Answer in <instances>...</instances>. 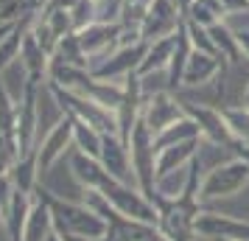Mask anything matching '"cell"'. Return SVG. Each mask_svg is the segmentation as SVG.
Listing matches in <instances>:
<instances>
[{"instance_id":"cell-1","label":"cell","mask_w":249,"mask_h":241,"mask_svg":"<svg viewBox=\"0 0 249 241\" xmlns=\"http://www.w3.org/2000/svg\"><path fill=\"white\" fill-rule=\"evenodd\" d=\"M39 191L42 196L48 199V205H51V216H53V230H56L59 236H87V239H101L104 233H107V222H104L90 205H84V202H70V199H62L56 196L53 191H48L39 185Z\"/></svg>"},{"instance_id":"cell-2","label":"cell","mask_w":249,"mask_h":241,"mask_svg":"<svg viewBox=\"0 0 249 241\" xmlns=\"http://www.w3.org/2000/svg\"><path fill=\"white\" fill-rule=\"evenodd\" d=\"M249 185V166L241 160L238 154H230L227 160L215 163L210 171L199 180V191L196 199L199 202H213V199H230V196L241 194Z\"/></svg>"},{"instance_id":"cell-3","label":"cell","mask_w":249,"mask_h":241,"mask_svg":"<svg viewBox=\"0 0 249 241\" xmlns=\"http://www.w3.org/2000/svg\"><path fill=\"white\" fill-rule=\"evenodd\" d=\"M129 154H132V171L135 183L143 194L154 202V183H157V149H154V132L146 127V121L140 118L132 129L129 140Z\"/></svg>"},{"instance_id":"cell-4","label":"cell","mask_w":249,"mask_h":241,"mask_svg":"<svg viewBox=\"0 0 249 241\" xmlns=\"http://www.w3.org/2000/svg\"><path fill=\"white\" fill-rule=\"evenodd\" d=\"M76 37H79L84 56H87V70H95L121 48V23L118 20L115 23L95 20V23L84 25L81 31H76Z\"/></svg>"},{"instance_id":"cell-5","label":"cell","mask_w":249,"mask_h":241,"mask_svg":"<svg viewBox=\"0 0 249 241\" xmlns=\"http://www.w3.org/2000/svg\"><path fill=\"white\" fill-rule=\"evenodd\" d=\"M182 101V110L185 115H191L193 121L199 124V132L207 143H215V146H224L227 151L235 146V135L230 129V121L224 115V107H213V104H199V101Z\"/></svg>"},{"instance_id":"cell-6","label":"cell","mask_w":249,"mask_h":241,"mask_svg":"<svg viewBox=\"0 0 249 241\" xmlns=\"http://www.w3.org/2000/svg\"><path fill=\"white\" fill-rule=\"evenodd\" d=\"M68 151H73V118L65 112V118L59 121L56 127L48 129L42 135V140L36 143V171H39V180H45L51 174V168Z\"/></svg>"},{"instance_id":"cell-7","label":"cell","mask_w":249,"mask_h":241,"mask_svg":"<svg viewBox=\"0 0 249 241\" xmlns=\"http://www.w3.org/2000/svg\"><path fill=\"white\" fill-rule=\"evenodd\" d=\"M182 20H185V6L179 0H151L143 28H140V37L146 42H157L162 37L177 34Z\"/></svg>"},{"instance_id":"cell-8","label":"cell","mask_w":249,"mask_h":241,"mask_svg":"<svg viewBox=\"0 0 249 241\" xmlns=\"http://www.w3.org/2000/svg\"><path fill=\"white\" fill-rule=\"evenodd\" d=\"M146 51H148V42L140 39V42H132V45H121L115 51L112 56L107 59L104 65H98L95 70H90L95 79L101 81H115V84H124L132 73H137L140 62L146 59Z\"/></svg>"},{"instance_id":"cell-9","label":"cell","mask_w":249,"mask_h":241,"mask_svg":"<svg viewBox=\"0 0 249 241\" xmlns=\"http://www.w3.org/2000/svg\"><path fill=\"white\" fill-rule=\"evenodd\" d=\"M196 236L204 239H232V241H249V222L230 213H213V210H199L193 222Z\"/></svg>"},{"instance_id":"cell-10","label":"cell","mask_w":249,"mask_h":241,"mask_svg":"<svg viewBox=\"0 0 249 241\" xmlns=\"http://www.w3.org/2000/svg\"><path fill=\"white\" fill-rule=\"evenodd\" d=\"M185 110H182V101L174 95L171 90H162V93H154V95H146L143 98V121H146V127L157 135L162 132L165 127H171L174 121H179Z\"/></svg>"},{"instance_id":"cell-11","label":"cell","mask_w":249,"mask_h":241,"mask_svg":"<svg viewBox=\"0 0 249 241\" xmlns=\"http://www.w3.org/2000/svg\"><path fill=\"white\" fill-rule=\"evenodd\" d=\"M224 59L215 56V54H207V51H191V59L185 65V73H182V87L188 90H196V87H204L210 81H218L221 70H224Z\"/></svg>"},{"instance_id":"cell-12","label":"cell","mask_w":249,"mask_h":241,"mask_svg":"<svg viewBox=\"0 0 249 241\" xmlns=\"http://www.w3.org/2000/svg\"><path fill=\"white\" fill-rule=\"evenodd\" d=\"M98 160H101V166L112 174L115 180L129 183V185H137L135 183V171H132V154H129V146H126L118 135H104Z\"/></svg>"},{"instance_id":"cell-13","label":"cell","mask_w":249,"mask_h":241,"mask_svg":"<svg viewBox=\"0 0 249 241\" xmlns=\"http://www.w3.org/2000/svg\"><path fill=\"white\" fill-rule=\"evenodd\" d=\"M51 233H53V216H51V205H48V199L42 196L39 185H36V191H34V205H31V213H28V219H25L23 239H20V241H45Z\"/></svg>"},{"instance_id":"cell-14","label":"cell","mask_w":249,"mask_h":241,"mask_svg":"<svg viewBox=\"0 0 249 241\" xmlns=\"http://www.w3.org/2000/svg\"><path fill=\"white\" fill-rule=\"evenodd\" d=\"M0 87H3V93H6L17 107L23 104V98L28 95V90L34 87L31 73H28V68H25V62L20 56L14 59V62H9L6 68L0 70Z\"/></svg>"},{"instance_id":"cell-15","label":"cell","mask_w":249,"mask_h":241,"mask_svg":"<svg viewBox=\"0 0 249 241\" xmlns=\"http://www.w3.org/2000/svg\"><path fill=\"white\" fill-rule=\"evenodd\" d=\"M199 146H202V138L182 140V143L157 149V177L160 174H168V171H177V168L191 166L193 157H196V151H199Z\"/></svg>"},{"instance_id":"cell-16","label":"cell","mask_w":249,"mask_h":241,"mask_svg":"<svg viewBox=\"0 0 249 241\" xmlns=\"http://www.w3.org/2000/svg\"><path fill=\"white\" fill-rule=\"evenodd\" d=\"M31 205H34V194H25V191H17V188H14L9 210H6V216H3V230H6L9 241L23 239V227H25L28 213H31Z\"/></svg>"},{"instance_id":"cell-17","label":"cell","mask_w":249,"mask_h":241,"mask_svg":"<svg viewBox=\"0 0 249 241\" xmlns=\"http://www.w3.org/2000/svg\"><path fill=\"white\" fill-rule=\"evenodd\" d=\"M185 20L204 25V28H213V25L227 20V9L221 6V0H188L185 3Z\"/></svg>"},{"instance_id":"cell-18","label":"cell","mask_w":249,"mask_h":241,"mask_svg":"<svg viewBox=\"0 0 249 241\" xmlns=\"http://www.w3.org/2000/svg\"><path fill=\"white\" fill-rule=\"evenodd\" d=\"M174 45H177V34L162 37V39H157V42H148L146 59L140 62L137 76H143V73H154V70H168L171 56H174Z\"/></svg>"},{"instance_id":"cell-19","label":"cell","mask_w":249,"mask_h":241,"mask_svg":"<svg viewBox=\"0 0 249 241\" xmlns=\"http://www.w3.org/2000/svg\"><path fill=\"white\" fill-rule=\"evenodd\" d=\"M193 138H202L199 124L193 121L191 115H182L179 121H174L171 127H165L162 132H157V135H154V149H165V146H174V143L193 140Z\"/></svg>"},{"instance_id":"cell-20","label":"cell","mask_w":249,"mask_h":241,"mask_svg":"<svg viewBox=\"0 0 249 241\" xmlns=\"http://www.w3.org/2000/svg\"><path fill=\"white\" fill-rule=\"evenodd\" d=\"M12 183L17 191H25V194H34L36 185H39V171H36V149L23 154V157H17L12 168Z\"/></svg>"},{"instance_id":"cell-21","label":"cell","mask_w":249,"mask_h":241,"mask_svg":"<svg viewBox=\"0 0 249 241\" xmlns=\"http://www.w3.org/2000/svg\"><path fill=\"white\" fill-rule=\"evenodd\" d=\"M73 118V115H70ZM101 143H104V132H98L95 127L84 124L79 118H73V149L84 151L90 157H98L101 154Z\"/></svg>"},{"instance_id":"cell-22","label":"cell","mask_w":249,"mask_h":241,"mask_svg":"<svg viewBox=\"0 0 249 241\" xmlns=\"http://www.w3.org/2000/svg\"><path fill=\"white\" fill-rule=\"evenodd\" d=\"M51 62H62V65L87 68V56H84V51H81V45H79V37H76V31L59 39V45H56V51H53Z\"/></svg>"},{"instance_id":"cell-23","label":"cell","mask_w":249,"mask_h":241,"mask_svg":"<svg viewBox=\"0 0 249 241\" xmlns=\"http://www.w3.org/2000/svg\"><path fill=\"white\" fill-rule=\"evenodd\" d=\"M230 129L235 135V143H249V110L244 107H224Z\"/></svg>"},{"instance_id":"cell-24","label":"cell","mask_w":249,"mask_h":241,"mask_svg":"<svg viewBox=\"0 0 249 241\" xmlns=\"http://www.w3.org/2000/svg\"><path fill=\"white\" fill-rule=\"evenodd\" d=\"M12 196H14V183H12V177H9V174H0V219L6 216Z\"/></svg>"},{"instance_id":"cell-25","label":"cell","mask_w":249,"mask_h":241,"mask_svg":"<svg viewBox=\"0 0 249 241\" xmlns=\"http://www.w3.org/2000/svg\"><path fill=\"white\" fill-rule=\"evenodd\" d=\"M235 37H238V45H241V54H244L249 65V28H235Z\"/></svg>"},{"instance_id":"cell-26","label":"cell","mask_w":249,"mask_h":241,"mask_svg":"<svg viewBox=\"0 0 249 241\" xmlns=\"http://www.w3.org/2000/svg\"><path fill=\"white\" fill-rule=\"evenodd\" d=\"M221 6L227 9V14H232V12H247V9H249V0H221Z\"/></svg>"},{"instance_id":"cell-27","label":"cell","mask_w":249,"mask_h":241,"mask_svg":"<svg viewBox=\"0 0 249 241\" xmlns=\"http://www.w3.org/2000/svg\"><path fill=\"white\" fill-rule=\"evenodd\" d=\"M230 151H232V154H238L241 160H247V166H249V143H235Z\"/></svg>"},{"instance_id":"cell-28","label":"cell","mask_w":249,"mask_h":241,"mask_svg":"<svg viewBox=\"0 0 249 241\" xmlns=\"http://www.w3.org/2000/svg\"><path fill=\"white\" fill-rule=\"evenodd\" d=\"M14 25H17V20H6V23H0V42L14 31Z\"/></svg>"},{"instance_id":"cell-29","label":"cell","mask_w":249,"mask_h":241,"mask_svg":"<svg viewBox=\"0 0 249 241\" xmlns=\"http://www.w3.org/2000/svg\"><path fill=\"white\" fill-rule=\"evenodd\" d=\"M241 107L249 110V81H247V87H244V95H241Z\"/></svg>"},{"instance_id":"cell-30","label":"cell","mask_w":249,"mask_h":241,"mask_svg":"<svg viewBox=\"0 0 249 241\" xmlns=\"http://www.w3.org/2000/svg\"><path fill=\"white\" fill-rule=\"evenodd\" d=\"M62 241H95V239H87V236H62Z\"/></svg>"},{"instance_id":"cell-31","label":"cell","mask_w":249,"mask_h":241,"mask_svg":"<svg viewBox=\"0 0 249 241\" xmlns=\"http://www.w3.org/2000/svg\"><path fill=\"white\" fill-rule=\"evenodd\" d=\"M45 241H62V236H59L56 230H53V233H51V236H48V239H45Z\"/></svg>"},{"instance_id":"cell-32","label":"cell","mask_w":249,"mask_h":241,"mask_svg":"<svg viewBox=\"0 0 249 241\" xmlns=\"http://www.w3.org/2000/svg\"><path fill=\"white\" fill-rule=\"evenodd\" d=\"M193 241H210V239H204V236H196V239H193Z\"/></svg>"},{"instance_id":"cell-33","label":"cell","mask_w":249,"mask_h":241,"mask_svg":"<svg viewBox=\"0 0 249 241\" xmlns=\"http://www.w3.org/2000/svg\"><path fill=\"white\" fill-rule=\"evenodd\" d=\"M210 241H232V239H210Z\"/></svg>"},{"instance_id":"cell-34","label":"cell","mask_w":249,"mask_h":241,"mask_svg":"<svg viewBox=\"0 0 249 241\" xmlns=\"http://www.w3.org/2000/svg\"><path fill=\"white\" fill-rule=\"evenodd\" d=\"M185 3H188V0H182V6H185Z\"/></svg>"},{"instance_id":"cell-35","label":"cell","mask_w":249,"mask_h":241,"mask_svg":"<svg viewBox=\"0 0 249 241\" xmlns=\"http://www.w3.org/2000/svg\"><path fill=\"white\" fill-rule=\"evenodd\" d=\"M179 3H182V0H179Z\"/></svg>"}]
</instances>
